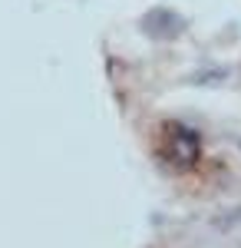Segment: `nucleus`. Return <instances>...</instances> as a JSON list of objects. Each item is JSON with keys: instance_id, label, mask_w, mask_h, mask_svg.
Segmentation results:
<instances>
[{"instance_id": "1", "label": "nucleus", "mask_w": 241, "mask_h": 248, "mask_svg": "<svg viewBox=\"0 0 241 248\" xmlns=\"http://www.w3.org/2000/svg\"><path fill=\"white\" fill-rule=\"evenodd\" d=\"M159 153L166 162H172L175 169H188L198 162L202 155V139L198 133L185 126V123H166L162 126V139H159Z\"/></svg>"}, {"instance_id": "2", "label": "nucleus", "mask_w": 241, "mask_h": 248, "mask_svg": "<svg viewBox=\"0 0 241 248\" xmlns=\"http://www.w3.org/2000/svg\"><path fill=\"white\" fill-rule=\"evenodd\" d=\"M139 30L149 40H175V37H182L185 20L179 17L175 10H168V7H152L146 17L139 20Z\"/></svg>"}]
</instances>
